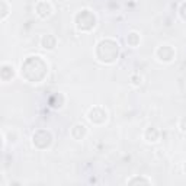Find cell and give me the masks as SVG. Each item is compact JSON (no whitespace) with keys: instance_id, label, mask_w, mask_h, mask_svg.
Returning <instances> with one entry per match:
<instances>
[{"instance_id":"obj_1","label":"cell","mask_w":186,"mask_h":186,"mask_svg":"<svg viewBox=\"0 0 186 186\" xmlns=\"http://www.w3.org/2000/svg\"><path fill=\"white\" fill-rule=\"evenodd\" d=\"M87 118H89V121H90V122H93V124H99L98 118H102L103 121H106V118H108V114H106V110H103L100 115H98V114H96V109H95V108H92V109L89 110Z\"/></svg>"},{"instance_id":"obj_2","label":"cell","mask_w":186,"mask_h":186,"mask_svg":"<svg viewBox=\"0 0 186 186\" xmlns=\"http://www.w3.org/2000/svg\"><path fill=\"white\" fill-rule=\"evenodd\" d=\"M35 10H37V15H39L41 17H48L49 15L52 13V9H51V5H49V3H47L45 9H41V7H39V6L37 5Z\"/></svg>"},{"instance_id":"obj_3","label":"cell","mask_w":186,"mask_h":186,"mask_svg":"<svg viewBox=\"0 0 186 186\" xmlns=\"http://www.w3.org/2000/svg\"><path fill=\"white\" fill-rule=\"evenodd\" d=\"M2 7H3V13H2V21H6V17H7V13H9V10H7V5H6L5 0H2Z\"/></svg>"},{"instance_id":"obj_4","label":"cell","mask_w":186,"mask_h":186,"mask_svg":"<svg viewBox=\"0 0 186 186\" xmlns=\"http://www.w3.org/2000/svg\"><path fill=\"white\" fill-rule=\"evenodd\" d=\"M130 183H134V182H145V183H151V180H148V179H142V177H140V179H131V180H128Z\"/></svg>"},{"instance_id":"obj_5","label":"cell","mask_w":186,"mask_h":186,"mask_svg":"<svg viewBox=\"0 0 186 186\" xmlns=\"http://www.w3.org/2000/svg\"><path fill=\"white\" fill-rule=\"evenodd\" d=\"M185 172H186V164H185Z\"/></svg>"}]
</instances>
